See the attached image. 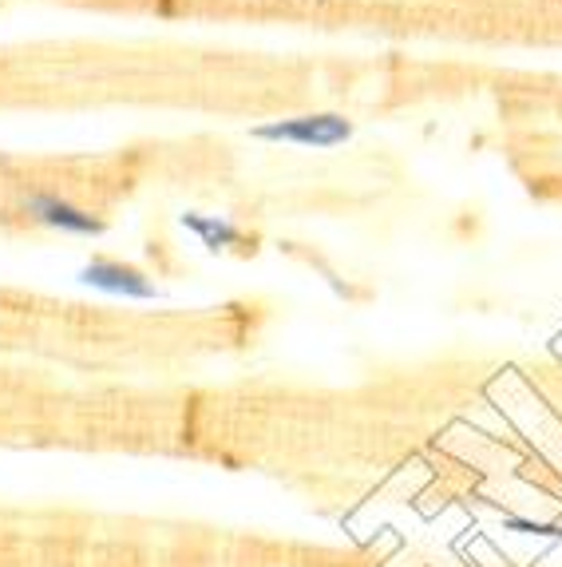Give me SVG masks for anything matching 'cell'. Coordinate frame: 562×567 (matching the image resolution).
<instances>
[{
    "mask_svg": "<svg viewBox=\"0 0 562 567\" xmlns=\"http://www.w3.org/2000/svg\"><path fill=\"white\" fill-rule=\"evenodd\" d=\"M258 140L270 143H298V147H337L353 135V123L345 115L321 112V115H298V120H281L266 123V127H253Z\"/></svg>",
    "mask_w": 562,
    "mask_h": 567,
    "instance_id": "6da1fadb",
    "label": "cell"
},
{
    "mask_svg": "<svg viewBox=\"0 0 562 567\" xmlns=\"http://www.w3.org/2000/svg\"><path fill=\"white\" fill-rule=\"evenodd\" d=\"M80 282L95 286V290H104V293H115V298H159V286L150 282L143 270L123 266V262H107V258L87 262L84 270H80Z\"/></svg>",
    "mask_w": 562,
    "mask_h": 567,
    "instance_id": "7a4b0ae2",
    "label": "cell"
},
{
    "mask_svg": "<svg viewBox=\"0 0 562 567\" xmlns=\"http://www.w3.org/2000/svg\"><path fill=\"white\" fill-rule=\"evenodd\" d=\"M29 215L52 230H67V235H104V218L87 215V210L72 207L67 199H56V195H32Z\"/></svg>",
    "mask_w": 562,
    "mask_h": 567,
    "instance_id": "3957f363",
    "label": "cell"
},
{
    "mask_svg": "<svg viewBox=\"0 0 562 567\" xmlns=\"http://www.w3.org/2000/svg\"><path fill=\"white\" fill-rule=\"evenodd\" d=\"M183 227L195 230L202 238L207 250H226V246H238L242 243V230L235 223H226V218H207V215H183Z\"/></svg>",
    "mask_w": 562,
    "mask_h": 567,
    "instance_id": "277c9868",
    "label": "cell"
},
{
    "mask_svg": "<svg viewBox=\"0 0 562 567\" xmlns=\"http://www.w3.org/2000/svg\"><path fill=\"white\" fill-rule=\"evenodd\" d=\"M507 532H523V536H562V528L554 524H534V520H503Z\"/></svg>",
    "mask_w": 562,
    "mask_h": 567,
    "instance_id": "5b68a950",
    "label": "cell"
}]
</instances>
